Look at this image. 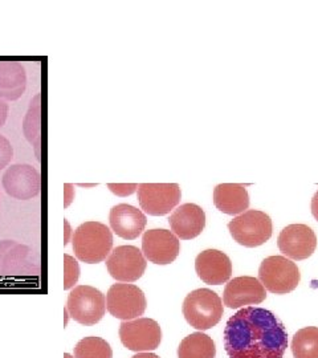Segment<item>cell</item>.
<instances>
[{"label":"cell","instance_id":"6da1fadb","mask_svg":"<svg viewBox=\"0 0 318 358\" xmlns=\"http://www.w3.org/2000/svg\"><path fill=\"white\" fill-rule=\"evenodd\" d=\"M223 341L229 358H282L288 331L270 310L247 307L229 317Z\"/></svg>","mask_w":318,"mask_h":358},{"label":"cell","instance_id":"7a4b0ae2","mask_svg":"<svg viewBox=\"0 0 318 358\" xmlns=\"http://www.w3.org/2000/svg\"><path fill=\"white\" fill-rule=\"evenodd\" d=\"M73 251L78 260L97 264L106 260L113 248V234L100 222H85L73 232Z\"/></svg>","mask_w":318,"mask_h":358},{"label":"cell","instance_id":"3957f363","mask_svg":"<svg viewBox=\"0 0 318 358\" xmlns=\"http://www.w3.org/2000/svg\"><path fill=\"white\" fill-rule=\"evenodd\" d=\"M182 312L186 321L199 332L208 331L223 317V300L208 288L195 289L186 296Z\"/></svg>","mask_w":318,"mask_h":358},{"label":"cell","instance_id":"277c9868","mask_svg":"<svg viewBox=\"0 0 318 358\" xmlns=\"http://www.w3.org/2000/svg\"><path fill=\"white\" fill-rule=\"evenodd\" d=\"M259 280L269 292L287 294L297 288L301 273L291 259L285 256H269L260 264Z\"/></svg>","mask_w":318,"mask_h":358},{"label":"cell","instance_id":"5b68a950","mask_svg":"<svg viewBox=\"0 0 318 358\" xmlns=\"http://www.w3.org/2000/svg\"><path fill=\"white\" fill-rule=\"evenodd\" d=\"M229 230L236 243L247 248H254L270 239L273 224L266 213L247 210L229 222Z\"/></svg>","mask_w":318,"mask_h":358},{"label":"cell","instance_id":"8992f818","mask_svg":"<svg viewBox=\"0 0 318 358\" xmlns=\"http://www.w3.org/2000/svg\"><path fill=\"white\" fill-rule=\"evenodd\" d=\"M65 312L81 325H96L105 316L106 297L94 287L78 285L68 296Z\"/></svg>","mask_w":318,"mask_h":358},{"label":"cell","instance_id":"52a82bcc","mask_svg":"<svg viewBox=\"0 0 318 358\" xmlns=\"http://www.w3.org/2000/svg\"><path fill=\"white\" fill-rule=\"evenodd\" d=\"M147 307L145 294L134 284H113L106 294L108 312L122 321L136 320L143 316Z\"/></svg>","mask_w":318,"mask_h":358},{"label":"cell","instance_id":"ba28073f","mask_svg":"<svg viewBox=\"0 0 318 358\" xmlns=\"http://www.w3.org/2000/svg\"><path fill=\"white\" fill-rule=\"evenodd\" d=\"M40 272L38 257L24 244L13 241L0 243V275L11 279L32 278Z\"/></svg>","mask_w":318,"mask_h":358},{"label":"cell","instance_id":"9c48e42d","mask_svg":"<svg viewBox=\"0 0 318 358\" xmlns=\"http://www.w3.org/2000/svg\"><path fill=\"white\" fill-rule=\"evenodd\" d=\"M120 338L122 345L131 352H152L161 345L162 331L159 324L153 319L140 317L121 322Z\"/></svg>","mask_w":318,"mask_h":358},{"label":"cell","instance_id":"30bf717a","mask_svg":"<svg viewBox=\"0 0 318 358\" xmlns=\"http://www.w3.org/2000/svg\"><path fill=\"white\" fill-rule=\"evenodd\" d=\"M137 190L140 208L153 217L167 215L182 198L178 183H140Z\"/></svg>","mask_w":318,"mask_h":358},{"label":"cell","instance_id":"8fae6325","mask_svg":"<svg viewBox=\"0 0 318 358\" xmlns=\"http://www.w3.org/2000/svg\"><path fill=\"white\" fill-rule=\"evenodd\" d=\"M146 267V257L134 245H120L106 259L108 272L117 282H137L143 276Z\"/></svg>","mask_w":318,"mask_h":358},{"label":"cell","instance_id":"7c38bea8","mask_svg":"<svg viewBox=\"0 0 318 358\" xmlns=\"http://www.w3.org/2000/svg\"><path fill=\"white\" fill-rule=\"evenodd\" d=\"M179 252L180 242L171 231L155 229L146 231L142 236V254L154 264H171Z\"/></svg>","mask_w":318,"mask_h":358},{"label":"cell","instance_id":"4fadbf2b","mask_svg":"<svg viewBox=\"0 0 318 358\" xmlns=\"http://www.w3.org/2000/svg\"><path fill=\"white\" fill-rule=\"evenodd\" d=\"M277 247L287 257L293 260H305L317 248V236L306 224H289L281 231Z\"/></svg>","mask_w":318,"mask_h":358},{"label":"cell","instance_id":"5bb4252c","mask_svg":"<svg viewBox=\"0 0 318 358\" xmlns=\"http://www.w3.org/2000/svg\"><path fill=\"white\" fill-rule=\"evenodd\" d=\"M267 299V291L259 279L240 276L229 280L224 288L223 304L229 309H239L245 306H257Z\"/></svg>","mask_w":318,"mask_h":358},{"label":"cell","instance_id":"9a60e30c","mask_svg":"<svg viewBox=\"0 0 318 358\" xmlns=\"http://www.w3.org/2000/svg\"><path fill=\"white\" fill-rule=\"evenodd\" d=\"M40 173L31 165H13L3 177V187L15 199L27 201L38 196L40 192Z\"/></svg>","mask_w":318,"mask_h":358},{"label":"cell","instance_id":"2e32d148","mask_svg":"<svg viewBox=\"0 0 318 358\" xmlns=\"http://www.w3.org/2000/svg\"><path fill=\"white\" fill-rule=\"evenodd\" d=\"M195 271L199 279L210 285L229 282L232 263L229 256L219 250H205L195 259Z\"/></svg>","mask_w":318,"mask_h":358},{"label":"cell","instance_id":"e0dca14e","mask_svg":"<svg viewBox=\"0 0 318 358\" xmlns=\"http://www.w3.org/2000/svg\"><path fill=\"white\" fill-rule=\"evenodd\" d=\"M109 222L110 229L117 236L127 241H134L145 231L147 217L137 207L121 203L110 210Z\"/></svg>","mask_w":318,"mask_h":358},{"label":"cell","instance_id":"ac0fdd59","mask_svg":"<svg viewBox=\"0 0 318 358\" xmlns=\"http://www.w3.org/2000/svg\"><path fill=\"white\" fill-rule=\"evenodd\" d=\"M173 234L182 241L198 238L205 227V214L202 207L194 203L180 206L168 219Z\"/></svg>","mask_w":318,"mask_h":358},{"label":"cell","instance_id":"d6986e66","mask_svg":"<svg viewBox=\"0 0 318 358\" xmlns=\"http://www.w3.org/2000/svg\"><path fill=\"white\" fill-rule=\"evenodd\" d=\"M214 205L227 215H240L250 207V195L243 185L222 183L214 190Z\"/></svg>","mask_w":318,"mask_h":358},{"label":"cell","instance_id":"ffe728a7","mask_svg":"<svg viewBox=\"0 0 318 358\" xmlns=\"http://www.w3.org/2000/svg\"><path fill=\"white\" fill-rule=\"evenodd\" d=\"M27 87L24 66L17 62H0V97L15 101L20 99Z\"/></svg>","mask_w":318,"mask_h":358},{"label":"cell","instance_id":"44dd1931","mask_svg":"<svg viewBox=\"0 0 318 358\" xmlns=\"http://www.w3.org/2000/svg\"><path fill=\"white\" fill-rule=\"evenodd\" d=\"M215 343L203 332L191 333L178 346V358H215Z\"/></svg>","mask_w":318,"mask_h":358},{"label":"cell","instance_id":"7402d4cb","mask_svg":"<svg viewBox=\"0 0 318 358\" xmlns=\"http://www.w3.org/2000/svg\"><path fill=\"white\" fill-rule=\"evenodd\" d=\"M292 353L294 358H318V328L306 327L293 336Z\"/></svg>","mask_w":318,"mask_h":358},{"label":"cell","instance_id":"603a6c76","mask_svg":"<svg viewBox=\"0 0 318 358\" xmlns=\"http://www.w3.org/2000/svg\"><path fill=\"white\" fill-rule=\"evenodd\" d=\"M41 106H40V94H38L29 105L28 113L24 118V134L27 140L35 146L36 157L40 158V133H41Z\"/></svg>","mask_w":318,"mask_h":358},{"label":"cell","instance_id":"cb8c5ba5","mask_svg":"<svg viewBox=\"0 0 318 358\" xmlns=\"http://www.w3.org/2000/svg\"><path fill=\"white\" fill-rule=\"evenodd\" d=\"M75 358H113V350L101 337H85L75 346Z\"/></svg>","mask_w":318,"mask_h":358},{"label":"cell","instance_id":"d4e9b609","mask_svg":"<svg viewBox=\"0 0 318 358\" xmlns=\"http://www.w3.org/2000/svg\"><path fill=\"white\" fill-rule=\"evenodd\" d=\"M64 289H71L75 287L80 278V267L72 256L64 255Z\"/></svg>","mask_w":318,"mask_h":358},{"label":"cell","instance_id":"484cf974","mask_svg":"<svg viewBox=\"0 0 318 358\" xmlns=\"http://www.w3.org/2000/svg\"><path fill=\"white\" fill-rule=\"evenodd\" d=\"M13 158V148L11 142L0 136V170L8 166Z\"/></svg>","mask_w":318,"mask_h":358},{"label":"cell","instance_id":"4316f807","mask_svg":"<svg viewBox=\"0 0 318 358\" xmlns=\"http://www.w3.org/2000/svg\"><path fill=\"white\" fill-rule=\"evenodd\" d=\"M108 186L112 192L117 194V195H121V196H127V195L133 194L136 192V189L138 187L137 185H112V183L108 185Z\"/></svg>","mask_w":318,"mask_h":358},{"label":"cell","instance_id":"83f0119b","mask_svg":"<svg viewBox=\"0 0 318 358\" xmlns=\"http://www.w3.org/2000/svg\"><path fill=\"white\" fill-rule=\"evenodd\" d=\"M7 115H8V105L0 99V128L6 124Z\"/></svg>","mask_w":318,"mask_h":358},{"label":"cell","instance_id":"f1b7e54d","mask_svg":"<svg viewBox=\"0 0 318 358\" xmlns=\"http://www.w3.org/2000/svg\"><path fill=\"white\" fill-rule=\"evenodd\" d=\"M312 214L313 217H316V220L318 222V192L315 194L313 199H312Z\"/></svg>","mask_w":318,"mask_h":358},{"label":"cell","instance_id":"f546056e","mask_svg":"<svg viewBox=\"0 0 318 358\" xmlns=\"http://www.w3.org/2000/svg\"><path fill=\"white\" fill-rule=\"evenodd\" d=\"M131 358H161L159 356H157V355H154V353H150V352H143V353H137L136 356H133Z\"/></svg>","mask_w":318,"mask_h":358},{"label":"cell","instance_id":"4dcf8cb0","mask_svg":"<svg viewBox=\"0 0 318 358\" xmlns=\"http://www.w3.org/2000/svg\"><path fill=\"white\" fill-rule=\"evenodd\" d=\"M64 358H73V357H72V356H71V355H68V353H65V355H64Z\"/></svg>","mask_w":318,"mask_h":358}]
</instances>
